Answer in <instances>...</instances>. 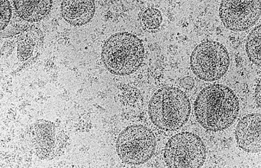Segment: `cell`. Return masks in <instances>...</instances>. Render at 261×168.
<instances>
[{"label":"cell","mask_w":261,"mask_h":168,"mask_svg":"<svg viewBox=\"0 0 261 168\" xmlns=\"http://www.w3.org/2000/svg\"><path fill=\"white\" fill-rule=\"evenodd\" d=\"M260 24L253 28L247 38L246 50L249 59L253 64L260 66Z\"/></svg>","instance_id":"cell-12"},{"label":"cell","mask_w":261,"mask_h":168,"mask_svg":"<svg viewBox=\"0 0 261 168\" xmlns=\"http://www.w3.org/2000/svg\"><path fill=\"white\" fill-rule=\"evenodd\" d=\"M0 30L1 31L8 26L12 15V10H11L10 2L2 0L0 1Z\"/></svg>","instance_id":"cell-14"},{"label":"cell","mask_w":261,"mask_h":168,"mask_svg":"<svg viewBox=\"0 0 261 168\" xmlns=\"http://www.w3.org/2000/svg\"><path fill=\"white\" fill-rule=\"evenodd\" d=\"M32 143L35 153L43 160H52L62 155L64 142L57 132V128L50 121L41 120L32 128Z\"/></svg>","instance_id":"cell-8"},{"label":"cell","mask_w":261,"mask_h":168,"mask_svg":"<svg viewBox=\"0 0 261 168\" xmlns=\"http://www.w3.org/2000/svg\"><path fill=\"white\" fill-rule=\"evenodd\" d=\"M193 74L200 80H220L228 71L230 55L224 45L218 41L204 40L193 50L190 58Z\"/></svg>","instance_id":"cell-4"},{"label":"cell","mask_w":261,"mask_h":168,"mask_svg":"<svg viewBox=\"0 0 261 168\" xmlns=\"http://www.w3.org/2000/svg\"><path fill=\"white\" fill-rule=\"evenodd\" d=\"M140 23L148 31L159 29L163 22L162 12L158 9L148 8L144 9L139 15Z\"/></svg>","instance_id":"cell-13"},{"label":"cell","mask_w":261,"mask_h":168,"mask_svg":"<svg viewBox=\"0 0 261 168\" xmlns=\"http://www.w3.org/2000/svg\"><path fill=\"white\" fill-rule=\"evenodd\" d=\"M179 84L185 90H191L194 86L195 81L192 77L186 76L181 79Z\"/></svg>","instance_id":"cell-15"},{"label":"cell","mask_w":261,"mask_h":168,"mask_svg":"<svg viewBox=\"0 0 261 168\" xmlns=\"http://www.w3.org/2000/svg\"><path fill=\"white\" fill-rule=\"evenodd\" d=\"M206 158L204 142L193 132H179L168 140L165 146L164 160L169 167H200Z\"/></svg>","instance_id":"cell-6"},{"label":"cell","mask_w":261,"mask_h":168,"mask_svg":"<svg viewBox=\"0 0 261 168\" xmlns=\"http://www.w3.org/2000/svg\"><path fill=\"white\" fill-rule=\"evenodd\" d=\"M62 17L73 26L88 24L94 17L95 5L93 1H64L61 4Z\"/></svg>","instance_id":"cell-10"},{"label":"cell","mask_w":261,"mask_h":168,"mask_svg":"<svg viewBox=\"0 0 261 168\" xmlns=\"http://www.w3.org/2000/svg\"><path fill=\"white\" fill-rule=\"evenodd\" d=\"M261 116L253 113L244 116L235 130L238 146L248 153H258L261 151Z\"/></svg>","instance_id":"cell-9"},{"label":"cell","mask_w":261,"mask_h":168,"mask_svg":"<svg viewBox=\"0 0 261 168\" xmlns=\"http://www.w3.org/2000/svg\"><path fill=\"white\" fill-rule=\"evenodd\" d=\"M145 50L143 41L129 32L112 35L104 43L101 59L107 71L116 76L134 74L144 62Z\"/></svg>","instance_id":"cell-2"},{"label":"cell","mask_w":261,"mask_h":168,"mask_svg":"<svg viewBox=\"0 0 261 168\" xmlns=\"http://www.w3.org/2000/svg\"><path fill=\"white\" fill-rule=\"evenodd\" d=\"M194 105L198 123L211 132L227 129L239 114V98L231 89L223 84L214 83L204 88L198 95Z\"/></svg>","instance_id":"cell-1"},{"label":"cell","mask_w":261,"mask_h":168,"mask_svg":"<svg viewBox=\"0 0 261 168\" xmlns=\"http://www.w3.org/2000/svg\"><path fill=\"white\" fill-rule=\"evenodd\" d=\"M255 102L258 106H260V81H258L257 86H256L255 92Z\"/></svg>","instance_id":"cell-16"},{"label":"cell","mask_w":261,"mask_h":168,"mask_svg":"<svg viewBox=\"0 0 261 168\" xmlns=\"http://www.w3.org/2000/svg\"><path fill=\"white\" fill-rule=\"evenodd\" d=\"M157 142L150 128L141 125L129 126L121 132L116 141L119 157L128 165H140L154 155Z\"/></svg>","instance_id":"cell-5"},{"label":"cell","mask_w":261,"mask_h":168,"mask_svg":"<svg viewBox=\"0 0 261 168\" xmlns=\"http://www.w3.org/2000/svg\"><path fill=\"white\" fill-rule=\"evenodd\" d=\"M260 13V0L222 1L219 8L223 25L236 32L250 29L259 20Z\"/></svg>","instance_id":"cell-7"},{"label":"cell","mask_w":261,"mask_h":168,"mask_svg":"<svg viewBox=\"0 0 261 168\" xmlns=\"http://www.w3.org/2000/svg\"><path fill=\"white\" fill-rule=\"evenodd\" d=\"M16 13L28 22H39L48 15L53 6L51 0L47 1H14Z\"/></svg>","instance_id":"cell-11"},{"label":"cell","mask_w":261,"mask_h":168,"mask_svg":"<svg viewBox=\"0 0 261 168\" xmlns=\"http://www.w3.org/2000/svg\"><path fill=\"white\" fill-rule=\"evenodd\" d=\"M191 103L186 93L175 87L158 90L149 102L148 112L153 124L163 131H175L187 123Z\"/></svg>","instance_id":"cell-3"}]
</instances>
